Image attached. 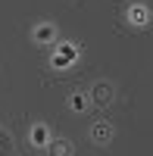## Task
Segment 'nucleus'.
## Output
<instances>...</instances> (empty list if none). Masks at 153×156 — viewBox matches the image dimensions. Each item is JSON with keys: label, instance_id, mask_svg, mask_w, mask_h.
<instances>
[{"label": "nucleus", "instance_id": "9", "mask_svg": "<svg viewBox=\"0 0 153 156\" xmlns=\"http://www.w3.org/2000/svg\"><path fill=\"white\" fill-rule=\"evenodd\" d=\"M0 150H9V134L0 131Z\"/></svg>", "mask_w": 153, "mask_h": 156}, {"label": "nucleus", "instance_id": "8", "mask_svg": "<svg viewBox=\"0 0 153 156\" xmlns=\"http://www.w3.org/2000/svg\"><path fill=\"white\" fill-rule=\"evenodd\" d=\"M47 150L56 153V156H66V153H72V144L69 140H53V144H47Z\"/></svg>", "mask_w": 153, "mask_h": 156}, {"label": "nucleus", "instance_id": "7", "mask_svg": "<svg viewBox=\"0 0 153 156\" xmlns=\"http://www.w3.org/2000/svg\"><path fill=\"white\" fill-rule=\"evenodd\" d=\"M69 109H72V112H84V109H87V97H84V94H72V97H69Z\"/></svg>", "mask_w": 153, "mask_h": 156}, {"label": "nucleus", "instance_id": "3", "mask_svg": "<svg viewBox=\"0 0 153 156\" xmlns=\"http://www.w3.org/2000/svg\"><path fill=\"white\" fill-rule=\"evenodd\" d=\"M91 137H94V144H109L112 140V125H106V122H97L94 128H91Z\"/></svg>", "mask_w": 153, "mask_h": 156}, {"label": "nucleus", "instance_id": "1", "mask_svg": "<svg viewBox=\"0 0 153 156\" xmlns=\"http://www.w3.org/2000/svg\"><path fill=\"white\" fill-rule=\"evenodd\" d=\"M78 59V50H75V44H56V53H53V69H66L72 66V62Z\"/></svg>", "mask_w": 153, "mask_h": 156}, {"label": "nucleus", "instance_id": "2", "mask_svg": "<svg viewBox=\"0 0 153 156\" xmlns=\"http://www.w3.org/2000/svg\"><path fill=\"white\" fill-rule=\"evenodd\" d=\"M31 37H34V44H53L56 41V28L50 22H41V25H34Z\"/></svg>", "mask_w": 153, "mask_h": 156}, {"label": "nucleus", "instance_id": "5", "mask_svg": "<svg viewBox=\"0 0 153 156\" xmlns=\"http://www.w3.org/2000/svg\"><path fill=\"white\" fill-rule=\"evenodd\" d=\"M28 137H31V147H41V150L50 144V131H47V125H34Z\"/></svg>", "mask_w": 153, "mask_h": 156}, {"label": "nucleus", "instance_id": "6", "mask_svg": "<svg viewBox=\"0 0 153 156\" xmlns=\"http://www.w3.org/2000/svg\"><path fill=\"white\" fill-rule=\"evenodd\" d=\"M128 22H131V25H137V28H144V25L150 22V12H147V6H137V3H134V6L128 9Z\"/></svg>", "mask_w": 153, "mask_h": 156}, {"label": "nucleus", "instance_id": "4", "mask_svg": "<svg viewBox=\"0 0 153 156\" xmlns=\"http://www.w3.org/2000/svg\"><path fill=\"white\" fill-rule=\"evenodd\" d=\"M91 100H94V103H100V106H106V103L112 100V84H106V81L94 84V90H91Z\"/></svg>", "mask_w": 153, "mask_h": 156}]
</instances>
